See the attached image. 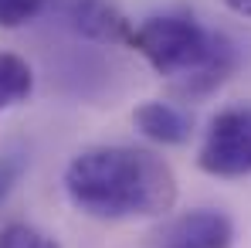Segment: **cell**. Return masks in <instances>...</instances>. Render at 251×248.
<instances>
[{
    "label": "cell",
    "mask_w": 251,
    "mask_h": 248,
    "mask_svg": "<svg viewBox=\"0 0 251 248\" xmlns=\"http://www.w3.org/2000/svg\"><path fill=\"white\" fill-rule=\"evenodd\" d=\"M65 197L99 221L160 218L176 204V173L143 146H85L65 166Z\"/></svg>",
    "instance_id": "1"
},
{
    "label": "cell",
    "mask_w": 251,
    "mask_h": 248,
    "mask_svg": "<svg viewBox=\"0 0 251 248\" xmlns=\"http://www.w3.org/2000/svg\"><path fill=\"white\" fill-rule=\"evenodd\" d=\"M221 31H207L190 14H156L146 17L136 31L129 48H136L156 75L163 79H187L194 75L217 48Z\"/></svg>",
    "instance_id": "2"
},
{
    "label": "cell",
    "mask_w": 251,
    "mask_h": 248,
    "mask_svg": "<svg viewBox=\"0 0 251 248\" xmlns=\"http://www.w3.org/2000/svg\"><path fill=\"white\" fill-rule=\"evenodd\" d=\"M197 166L221 177V180H238L251 173V106L238 102V106H224L217 109V116L210 119L201 153H197Z\"/></svg>",
    "instance_id": "3"
},
{
    "label": "cell",
    "mask_w": 251,
    "mask_h": 248,
    "mask_svg": "<svg viewBox=\"0 0 251 248\" xmlns=\"http://www.w3.org/2000/svg\"><path fill=\"white\" fill-rule=\"evenodd\" d=\"M231 238L234 224L224 211L197 207L167 221L153 235V248H231Z\"/></svg>",
    "instance_id": "4"
},
{
    "label": "cell",
    "mask_w": 251,
    "mask_h": 248,
    "mask_svg": "<svg viewBox=\"0 0 251 248\" xmlns=\"http://www.w3.org/2000/svg\"><path fill=\"white\" fill-rule=\"evenodd\" d=\"M58 17L75 34L102 44H129L136 31L112 0H58Z\"/></svg>",
    "instance_id": "5"
},
{
    "label": "cell",
    "mask_w": 251,
    "mask_h": 248,
    "mask_svg": "<svg viewBox=\"0 0 251 248\" xmlns=\"http://www.w3.org/2000/svg\"><path fill=\"white\" fill-rule=\"evenodd\" d=\"M234 68H238V44L231 41L227 34H221L217 38V48H214V55H210L207 61L194 75L173 82V95H180L187 102L190 99H207L210 92H217L221 85L234 75Z\"/></svg>",
    "instance_id": "6"
},
{
    "label": "cell",
    "mask_w": 251,
    "mask_h": 248,
    "mask_svg": "<svg viewBox=\"0 0 251 248\" xmlns=\"http://www.w3.org/2000/svg\"><path fill=\"white\" fill-rule=\"evenodd\" d=\"M132 123L136 129L153 139V143H163V146H180L190 139V119L187 112H180L176 106L170 102H160V99H150L143 106L132 109Z\"/></svg>",
    "instance_id": "7"
},
{
    "label": "cell",
    "mask_w": 251,
    "mask_h": 248,
    "mask_svg": "<svg viewBox=\"0 0 251 248\" xmlns=\"http://www.w3.org/2000/svg\"><path fill=\"white\" fill-rule=\"evenodd\" d=\"M31 92H34L31 65L21 55H14V51H0V112L27 102Z\"/></svg>",
    "instance_id": "8"
},
{
    "label": "cell",
    "mask_w": 251,
    "mask_h": 248,
    "mask_svg": "<svg viewBox=\"0 0 251 248\" xmlns=\"http://www.w3.org/2000/svg\"><path fill=\"white\" fill-rule=\"evenodd\" d=\"M48 0H0V28H21L34 21Z\"/></svg>",
    "instance_id": "9"
},
{
    "label": "cell",
    "mask_w": 251,
    "mask_h": 248,
    "mask_svg": "<svg viewBox=\"0 0 251 248\" xmlns=\"http://www.w3.org/2000/svg\"><path fill=\"white\" fill-rule=\"evenodd\" d=\"M41 245L44 235L24 221H10L7 228H0V248H41Z\"/></svg>",
    "instance_id": "10"
},
{
    "label": "cell",
    "mask_w": 251,
    "mask_h": 248,
    "mask_svg": "<svg viewBox=\"0 0 251 248\" xmlns=\"http://www.w3.org/2000/svg\"><path fill=\"white\" fill-rule=\"evenodd\" d=\"M21 170H24V160H21L17 153H10V157H0V201L10 194V187L17 184Z\"/></svg>",
    "instance_id": "11"
},
{
    "label": "cell",
    "mask_w": 251,
    "mask_h": 248,
    "mask_svg": "<svg viewBox=\"0 0 251 248\" xmlns=\"http://www.w3.org/2000/svg\"><path fill=\"white\" fill-rule=\"evenodd\" d=\"M224 7L241 14V17H251V0H224Z\"/></svg>",
    "instance_id": "12"
},
{
    "label": "cell",
    "mask_w": 251,
    "mask_h": 248,
    "mask_svg": "<svg viewBox=\"0 0 251 248\" xmlns=\"http://www.w3.org/2000/svg\"><path fill=\"white\" fill-rule=\"evenodd\" d=\"M41 248H61V245H58L54 238H44V245H41Z\"/></svg>",
    "instance_id": "13"
}]
</instances>
